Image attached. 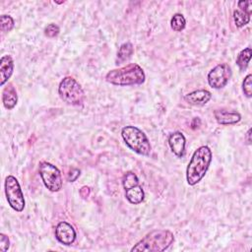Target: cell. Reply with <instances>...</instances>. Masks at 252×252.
I'll return each instance as SVG.
<instances>
[{"label":"cell","mask_w":252,"mask_h":252,"mask_svg":"<svg viewBox=\"0 0 252 252\" xmlns=\"http://www.w3.org/2000/svg\"><path fill=\"white\" fill-rule=\"evenodd\" d=\"M251 81H252V75L248 74L244 78V81H243V84H242V89H243L244 95L247 98L252 97V83H251Z\"/></svg>","instance_id":"cell-22"},{"label":"cell","mask_w":252,"mask_h":252,"mask_svg":"<svg viewBox=\"0 0 252 252\" xmlns=\"http://www.w3.org/2000/svg\"><path fill=\"white\" fill-rule=\"evenodd\" d=\"M80 170L78 168H72L69 173L67 174V180L70 181V182H73L75 181L79 176H80Z\"/></svg>","instance_id":"cell-26"},{"label":"cell","mask_w":252,"mask_h":252,"mask_svg":"<svg viewBox=\"0 0 252 252\" xmlns=\"http://www.w3.org/2000/svg\"><path fill=\"white\" fill-rule=\"evenodd\" d=\"M59 27L55 24H49L45 29H44V35L48 38H55L59 34Z\"/></svg>","instance_id":"cell-23"},{"label":"cell","mask_w":252,"mask_h":252,"mask_svg":"<svg viewBox=\"0 0 252 252\" xmlns=\"http://www.w3.org/2000/svg\"><path fill=\"white\" fill-rule=\"evenodd\" d=\"M138 184H139V179L134 172L128 171L124 174L123 179H122V185L125 190H127V189L132 188Z\"/></svg>","instance_id":"cell-19"},{"label":"cell","mask_w":252,"mask_h":252,"mask_svg":"<svg viewBox=\"0 0 252 252\" xmlns=\"http://www.w3.org/2000/svg\"><path fill=\"white\" fill-rule=\"evenodd\" d=\"M55 236L60 243L64 245H71L76 239V231L70 224L66 222H60L56 226Z\"/></svg>","instance_id":"cell-9"},{"label":"cell","mask_w":252,"mask_h":252,"mask_svg":"<svg viewBox=\"0 0 252 252\" xmlns=\"http://www.w3.org/2000/svg\"><path fill=\"white\" fill-rule=\"evenodd\" d=\"M58 93L62 101L71 105H81L85 99L81 85L72 77H65L60 82Z\"/></svg>","instance_id":"cell-5"},{"label":"cell","mask_w":252,"mask_h":252,"mask_svg":"<svg viewBox=\"0 0 252 252\" xmlns=\"http://www.w3.org/2000/svg\"><path fill=\"white\" fill-rule=\"evenodd\" d=\"M0 28H1V32L7 33L10 32L14 28V20L9 15H2L0 18Z\"/></svg>","instance_id":"cell-21"},{"label":"cell","mask_w":252,"mask_h":252,"mask_svg":"<svg viewBox=\"0 0 252 252\" xmlns=\"http://www.w3.org/2000/svg\"><path fill=\"white\" fill-rule=\"evenodd\" d=\"M233 20L238 28H242L245 25H247L250 21V14H248L245 11H242L240 9H237L233 12Z\"/></svg>","instance_id":"cell-18"},{"label":"cell","mask_w":252,"mask_h":252,"mask_svg":"<svg viewBox=\"0 0 252 252\" xmlns=\"http://www.w3.org/2000/svg\"><path fill=\"white\" fill-rule=\"evenodd\" d=\"M133 52H134V48L132 43L125 42L119 47V50L117 52V59L119 62L127 61L128 59L131 58Z\"/></svg>","instance_id":"cell-16"},{"label":"cell","mask_w":252,"mask_h":252,"mask_svg":"<svg viewBox=\"0 0 252 252\" xmlns=\"http://www.w3.org/2000/svg\"><path fill=\"white\" fill-rule=\"evenodd\" d=\"M251 55H252V50L250 47L244 48L239 52L236 58V64L240 70H244L248 66Z\"/></svg>","instance_id":"cell-17"},{"label":"cell","mask_w":252,"mask_h":252,"mask_svg":"<svg viewBox=\"0 0 252 252\" xmlns=\"http://www.w3.org/2000/svg\"><path fill=\"white\" fill-rule=\"evenodd\" d=\"M185 25H186V21H185V18L182 14H179V13H176L173 15V17L171 18V21H170V26H171V29L175 32H181L182 30H184L185 28Z\"/></svg>","instance_id":"cell-20"},{"label":"cell","mask_w":252,"mask_h":252,"mask_svg":"<svg viewBox=\"0 0 252 252\" xmlns=\"http://www.w3.org/2000/svg\"><path fill=\"white\" fill-rule=\"evenodd\" d=\"M251 5H252V1H239L238 2V8L242 11L247 12L248 14L251 15Z\"/></svg>","instance_id":"cell-25"},{"label":"cell","mask_w":252,"mask_h":252,"mask_svg":"<svg viewBox=\"0 0 252 252\" xmlns=\"http://www.w3.org/2000/svg\"><path fill=\"white\" fill-rule=\"evenodd\" d=\"M145 79L146 76L143 69L135 63L111 70L105 76V80L115 86L141 85L145 82Z\"/></svg>","instance_id":"cell-3"},{"label":"cell","mask_w":252,"mask_h":252,"mask_svg":"<svg viewBox=\"0 0 252 252\" xmlns=\"http://www.w3.org/2000/svg\"><path fill=\"white\" fill-rule=\"evenodd\" d=\"M14 71V61L10 55H3L0 61V85L4 84L10 79Z\"/></svg>","instance_id":"cell-10"},{"label":"cell","mask_w":252,"mask_h":252,"mask_svg":"<svg viewBox=\"0 0 252 252\" xmlns=\"http://www.w3.org/2000/svg\"><path fill=\"white\" fill-rule=\"evenodd\" d=\"M174 241V235L168 230H156L144 236L131 249L132 252H162Z\"/></svg>","instance_id":"cell-2"},{"label":"cell","mask_w":252,"mask_h":252,"mask_svg":"<svg viewBox=\"0 0 252 252\" xmlns=\"http://www.w3.org/2000/svg\"><path fill=\"white\" fill-rule=\"evenodd\" d=\"M214 116L219 124L231 125L240 121L241 116L237 112H231L224 109H217L214 111Z\"/></svg>","instance_id":"cell-13"},{"label":"cell","mask_w":252,"mask_h":252,"mask_svg":"<svg viewBox=\"0 0 252 252\" xmlns=\"http://www.w3.org/2000/svg\"><path fill=\"white\" fill-rule=\"evenodd\" d=\"M80 195L83 198H87L90 195V188L87 186H83L80 190Z\"/></svg>","instance_id":"cell-27"},{"label":"cell","mask_w":252,"mask_h":252,"mask_svg":"<svg viewBox=\"0 0 252 252\" xmlns=\"http://www.w3.org/2000/svg\"><path fill=\"white\" fill-rule=\"evenodd\" d=\"M231 77V68L227 63H221L209 72L208 83L214 89H222L229 83Z\"/></svg>","instance_id":"cell-8"},{"label":"cell","mask_w":252,"mask_h":252,"mask_svg":"<svg viewBox=\"0 0 252 252\" xmlns=\"http://www.w3.org/2000/svg\"><path fill=\"white\" fill-rule=\"evenodd\" d=\"M246 137H247V143L251 144V128L248 129V131L246 133Z\"/></svg>","instance_id":"cell-28"},{"label":"cell","mask_w":252,"mask_h":252,"mask_svg":"<svg viewBox=\"0 0 252 252\" xmlns=\"http://www.w3.org/2000/svg\"><path fill=\"white\" fill-rule=\"evenodd\" d=\"M9 246H10V241L8 236H6L3 233L0 234V251L6 252L9 249Z\"/></svg>","instance_id":"cell-24"},{"label":"cell","mask_w":252,"mask_h":252,"mask_svg":"<svg viewBox=\"0 0 252 252\" xmlns=\"http://www.w3.org/2000/svg\"><path fill=\"white\" fill-rule=\"evenodd\" d=\"M40 175L44 186L51 192H58L62 188V176L60 170L47 162L40 164Z\"/></svg>","instance_id":"cell-6"},{"label":"cell","mask_w":252,"mask_h":252,"mask_svg":"<svg viewBox=\"0 0 252 252\" xmlns=\"http://www.w3.org/2000/svg\"><path fill=\"white\" fill-rule=\"evenodd\" d=\"M212 162V152L209 147L201 146L193 154L186 169V179L189 185H195L205 176Z\"/></svg>","instance_id":"cell-1"},{"label":"cell","mask_w":252,"mask_h":252,"mask_svg":"<svg viewBox=\"0 0 252 252\" xmlns=\"http://www.w3.org/2000/svg\"><path fill=\"white\" fill-rule=\"evenodd\" d=\"M185 144L186 140L181 132H174L168 137V145L172 153L178 158L183 157L185 153Z\"/></svg>","instance_id":"cell-11"},{"label":"cell","mask_w":252,"mask_h":252,"mask_svg":"<svg viewBox=\"0 0 252 252\" xmlns=\"http://www.w3.org/2000/svg\"><path fill=\"white\" fill-rule=\"evenodd\" d=\"M212 98V95L207 90H197L184 97L186 103L192 105H205Z\"/></svg>","instance_id":"cell-12"},{"label":"cell","mask_w":252,"mask_h":252,"mask_svg":"<svg viewBox=\"0 0 252 252\" xmlns=\"http://www.w3.org/2000/svg\"><path fill=\"white\" fill-rule=\"evenodd\" d=\"M5 194L7 201L12 209L17 212H22L24 210V194L18 180L13 175H9L5 179Z\"/></svg>","instance_id":"cell-7"},{"label":"cell","mask_w":252,"mask_h":252,"mask_svg":"<svg viewBox=\"0 0 252 252\" xmlns=\"http://www.w3.org/2000/svg\"><path fill=\"white\" fill-rule=\"evenodd\" d=\"M125 196L126 199H127L131 204L137 205L143 202L145 198V193L142 186L138 184L132 188L127 189V190H125Z\"/></svg>","instance_id":"cell-15"},{"label":"cell","mask_w":252,"mask_h":252,"mask_svg":"<svg viewBox=\"0 0 252 252\" xmlns=\"http://www.w3.org/2000/svg\"><path fill=\"white\" fill-rule=\"evenodd\" d=\"M18 102V96L15 87L12 84H8L2 92V103L5 108L12 109L15 107Z\"/></svg>","instance_id":"cell-14"},{"label":"cell","mask_w":252,"mask_h":252,"mask_svg":"<svg viewBox=\"0 0 252 252\" xmlns=\"http://www.w3.org/2000/svg\"><path fill=\"white\" fill-rule=\"evenodd\" d=\"M121 136L131 150L142 156H149L152 151L150 141L146 134L135 126H125L121 130Z\"/></svg>","instance_id":"cell-4"}]
</instances>
